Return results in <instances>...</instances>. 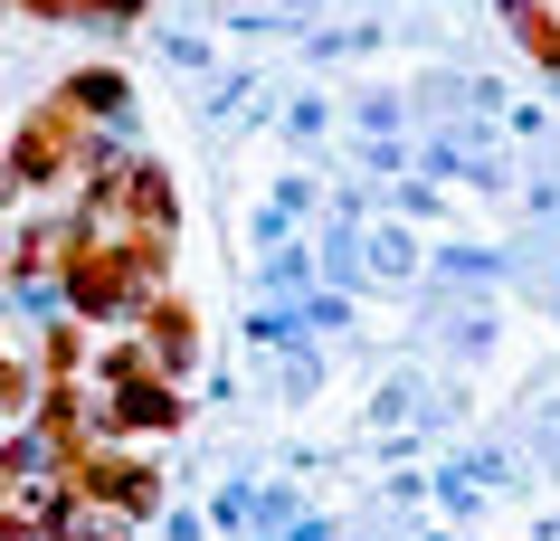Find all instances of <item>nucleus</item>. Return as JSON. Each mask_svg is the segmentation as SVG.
<instances>
[{
	"mask_svg": "<svg viewBox=\"0 0 560 541\" xmlns=\"http://www.w3.org/2000/svg\"><path fill=\"white\" fill-rule=\"evenodd\" d=\"M124 332L143 342V361L162 371V380H190V361H200V304L180 295V285H162V295H152Z\"/></svg>",
	"mask_w": 560,
	"mask_h": 541,
	"instance_id": "obj_4",
	"label": "nucleus"
},
{
	"mask_svg": "<svg viewBox=\"0 0 560 541\" xmlns=\"http://www.w3.org/2000/svg\"><path fill=\"white\" fill-rule=\"evenodd\" d=\"M162 285H172V257H162V247H124V238H77V257H67V275H58L67 314L86 332H124Z\"/></svg>",
	"mask_w": 560,
	"mask_h": 541,
	"instance_id": "obj_2",
	"label": "nucleus"
},
{
	"mask_svg": "<svg viewBox=\"0 0 560 541\" xmlns=\"http://www.w3.org/2000/svg\"><path fill=\"white\" fill-rule=\"evenodd\" d=\"M105 133H95L86 115H77V105H67L58 86L38 95L30 115H20V133H10V152H0V172L20 180V190H30V200H67V210H77V190H86L95 172H105Z\"/></svg>",
	"mask_w": 560,
	"mask_h": 541,
	"instance_id": "obj_1",
	"label": "nucleus"
},
{
	"mask_svg": "<svg viewBox=\"0 0 560 541\" xmlns=\"http://www.w3.org/2000/svg\"><path fill=\"white\" fill-rule=\"evenodd\" d=\"M10 10H30V20H86V30H124V20H143L152 0H10Z\"/></svg>",
	"mask_w": 560,
	"mask_h": 541,
	"instance_id": "obj_7",
	"label": "nucleus"
},
{
	"mask_svg": "<svg viewBox=\"0 0 560 541\" xmlns=\"http://www.w3.org/2000/svg\"><path fill=\"white\" fill-rule=\"evenodd\" d=\"M58 95L95 124V133H105V124H115L124 105H133V86H124V67H115V58H95V67H77V77H58Z\"/></svg>",
	"mask_w": 560,
	"mask_h": 541,
	"instance_id": "obj_6",
	"label": "nucleus"
},
{
	"mask_svg": "<svg viewBox=\"0 0 560 541\" xmlns=\"http://www.w3.org/2000/svg\"><path fill=\"white\" fill-rule=\"evenodd\" d=\"M105 427H115L124 447H133V437H172L180 427V380H162V371L115 380V390H105Z\"/></svg>",
	"mask_w": 560,
	"mask_h": 541,
	"instance_id": "obj_5",
	"label": "nucleus"
},
{
	"mask_svg": "<svg viewBox=\"0 0 560 541\" xmlns=\"http://www.w3.org/2000/svg\"><path fill=\"white\" fill-rule=\"evenodd\" d=\"M58 541H133V532H124V522H86V513H77V522H67Z\"/></svg>",
	"mask_w": 560,
	"mask_h": 541,
	"instance_id": "obj_9",
	"label": "nucleus"
},
{
	"mask_svg": "<svg viewBox=\"0 0 560 541\" xmlns=\"http://www.w3.org/2000/svg\"><path fill=\"white\" fill-rule=\"evenodd\" d=\"M77 238H86L77 210H30L10 238H0V285H58L67 257H77Z\"/></svg>",
	"mask_w": 560,
	"mask_h": 541,
	"instance_id": "obj_3",
	"label": "nucleus"
},
{
	"mask_svg": "<svg viewBox=\"0 0 560 541\" xmlns=\"http://www.w3.org/2000/svg\"><path fill=\"white\" fill-rule=\"evenodd\" d=\"M30 409H38V361L0 352V419H20V427H30Z\"/></svg>",
	"mask_w": 560,
	"mask_h": 541,
	"instance_id": "obj_8",
	"label": "nucleus"
},
{
	"mask_svg": "<svg viewBox=\"0 0 560 541\" xmlns=\"http://www.w3.org/2000/svg\"><path fill=\"white\" fill-rule=\"evenodd\" d=\"M0 352H10V332H0Z\"/></svg>",
	"mask_w": 560,
	"mask_h": 541,
	"instance_id": "obj_10",
	"label": "nucleus"
}]
</instances>
